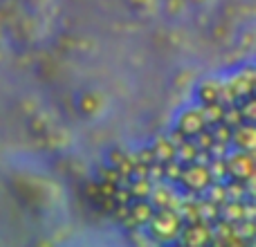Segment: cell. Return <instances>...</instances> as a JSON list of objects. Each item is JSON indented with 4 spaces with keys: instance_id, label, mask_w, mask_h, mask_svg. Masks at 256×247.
Segmentation results:
<instances>
[{
    "instance_id": "1",
    "label": "cell",
    "mask_w": 256,
    "mask_h": 247,
    "mask_svg": "<svg viewBox=\"0 0 256 247\" xmlns=\"http://www.w3.org/2000/svg\"><path fill=\"white\" fill-rule=\"evenodd\" d=\"M182 227H184V222H182L180 214L176 209L155 207V214L146 225V232L150 234V238L155 243H176L180 238Z\"/></svg>"
},
{
    "instance_id": "2",
    "label": "cell",
    "mask_w": 256,
    "mask_h": 247,
    "mask_svg": "<svg viewBox=\"0 0 256 247\" xmlns=\"http://www.w3.org/2000/svg\"><path fill=\"white\" fill-rule=\"evenodd\" d=\"M214 182L212 173H209V166L202 162H191V164H184L182 166V173H180V180L178 184L186 191V194H196L200 196L209 184Z\"/></svg>"
},
{
    "instance_id": "3",
    "label": "cell",
    "mask_w": 256,
    "mask_h": 247,
    "mask_svg": "<svg viewBox=\"0 0 256 247\" xmlns=\"http://www.w3.org/2000/svg\"><path fill=\"white\" fill-rule=\"evenodd\" d=\"M227 162V173L230 178H236V180H248L250 176L256 171V150H236V153H230L225 158Z\"/></svg>"
},
{
    "instance_id": "4",
    "label": "cell",
    "mask_w": 256,
    "mask_h": 247,
    "mask_svg": "<svg viewBox=\"0 0 256 247\" xmlns=\"http://www.w3.org/2000/svg\"><path fill=\"white\" fill-rule=\"evenodd\" d=\"M180 243H186V245H207V243H214V227L204 220H198V222H186L180 232Z\"/></svg>"
},
{
    "instance_id": "5",
    "label": "cell",
    "mask_w": 256,
    "mask_h": 247,
    "mask_svg": "<svg viewBox=\"0 0 256 247\" xmlns=\"http://www.w3.org/2000/svg\"><path fill=\"white\" fill-rule=\"evenodd\" d=\"M155 214V204L150 202L148 198L146 200H130L128 202V216L124 220V225L128 230H135V227H146L148 220L153 218Z\"/></svg>"
},
{
    "instance_id": "6",
    "label": "cell",
    "mask_w": 256,
    "mask_h": 247,
    "mask_svg": "<svg viewBox=\"0 0 256 247\" xmlns=\"http://www.w3.org/2000/svg\"><path fill=\"white\" fill-rule=\"evenodd\" d=\"M178 130L184 132L186 137H194L196 132H200L202 128H207V122L202 117V110H200V104L194 108H186L180 117H178Z\"/></svg>"
},
{
    "instance_id": "7",
    "label": "cell",
    "mask_w": 256,
    "mask_h": 247,
    "mask_svg": "<svg viewBox=\"0 0 256 247\" xmlns=\"http://www.w3.org/2000/svg\"><path fill=\"white\" fill-rule=\"evenodd\" d=\"M232 144H236V148L240 150H256V124L243 122L240 126H236Z\"/></svg>"
},
{
    "instance_id": "8",
    "label": "cell",
    "mask_w": 256,
    "mask_h": 247,
    "mask_svg": "<svg viewBox=\"0 0 256 247\" xmlns=\"http://www.w3.org/2000/svg\"><path fill=\"white\" fill-rule=\"evenodd\" d=\"M153 148V155H155V162H171L176 160V144H173L168 137H158V140L150 144Z\"/></svg>"
},
{
    "instance_id": "9",
    "label": "cell",
    "mask_w": 256,
    "mask_h": 247,
    "mask_svg": "<svg viewBox=\"0 0 256 247\" xmlns=\"http://www.w3.org/2000/svg\"><path fill=\"white\" fill-rule=\"evenodd\" d=\"M220 92H222V84L220 81H204L198 88V102L200 104H212V102H220Z\"/></svg>"
},
{
    "instance_id": "10",
    "label": "cell",
    "mask_w": 256,
    "mask_h": 247,
    "mask_svg": "<svg viewBox=\"0 0 256 247\" xmlns=\"http://www.w3.org/2000/svg\"><path fill=\"white\" fill-rule=\"evenodd\" d=\"M220 218L227 222H240L243 220V200H227L220 204Z\"/></svg>"
},
{
    "instance_id": "11",
    "label": "cell",
    "mask_w": 256,
    "mask_h": 247,
    "mask_svg": "<svg viewBox=\"0 0 256 247\" xmlns=\"http://www.w3.org/2000/svg\"><path fill=\"white\" fill-rule=\"evenodd\" d=\"M128 191H130L132 200H146L153 191V182L148 178H135V180H128Z\"/></svg>"
},
{
    "instance_id": "12",
    "label": "cell",
    "mask_w": 256,
    "mask_h": 247,
    "mask_svg": "<svg viewBox=\"0 0 256 247\" xmlns=\"http://www.w3.org/2000/svg\"><path fill=\"white\" fill-rule=\"evenodd\" d=\"M198 146L194 144V140H184L182 144H178L176 146V160L178 162H182V164H191V162H196L198 160Z\"/></svg>"
},
{
    "instance_id": "13",
    "label": "cell",
    "mask_w": 256,
    "mask_h": 247,
    "mask_svg": "<svg viewBox=\"0 0 256 247\" xmlns=\"http://www.w3.org/2000/svg\"><path fill=\"white\" fill-rule=\"evenodd\" d=\"M200 110H202V117H204V122H207V126H214V124L222 122V117H225V104H220V102L200 104Z\"/></svg>"
},
{
    "instance_id": "14",
    "label": "cell",
    "mask_w": 256,
    "mask_h": 247,
    "mask_svg": "<svg viewBox=\"0 0 256 247\" xmlns=\"http://www.w3.org/2000/svg\"><path fill=\"white\" fill-rule=\"evenodd\" d=\"M240 106V112H243V120L248 124H256V92L250 94V97H243L236 102Z\"/></svg>"
},
{
    "instance_id": "15",
    "label": "cell",
    "mask_w": 256,
    "mask_h": 247,
    "mask_svg": "<svg viewBox=\"0 0 256 247\" xmlns=\"http://www.w3.org/2000/svg\"><path fill=\"white\" fill-rule=\"evenodd\" d=\"M184 164L178 162V160H171V162H164V182H178L180 180V173Z\"/></svg>"
},
{
    "instance_id": "16",
    "label": "cell",
    "mask_w": 256,
    "mask_h": 247,
    "mask_svg": "<svg viewBox=\"0 0 256 247\" xmlns=\"http://www.w3.org/2000/svg\"><path fill=\"white\" fill-rule=\"evenodd\" d=\"M135 160H137L140 164H146V166H148V164H153V162H155L153 148H150V146H144V148L135 150Z\"/></svg>"
},
{
    "instance_id": "17",
    "label": "cell",
    "mask_w": 256,
    "mask_h": 247,
    "mask_svg": "<svg viewBox=\"0 0 256 247\" xmlns=\"http://www.w3.org/2000/svg\"><path fill=\"white\" fill-rule=\"evenodd\" d=\"M245 189H248V198L256 200V171L245 180Z\"/></svg>"
}]
</instances>
